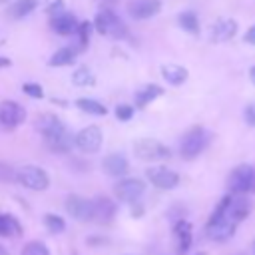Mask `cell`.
<instances>
[{"mask_svg":"<svg viewBox=\"0 0 255 255\" xmlns=\"http://www.w3.org/2000/svg\"><path fill=\"white\" fill-rule=\"evenodd\" d=\"M227 187L231 195H245L255 193V165L241 163L237 165L227 179Z\"/></svg>","mask_w":255,"mask_h":255,"instance_id":"7a4b0ae2","label":"cell"},{"mask_svg":"<svg viewBox=\"0 0 255 255\" xmlns=\"http://www.w3.org/2000/svg\"><path fill=\"white\" fill-rule=\"evenodd\" d=\"M10 58H4V56H0V68H10Z\"/></svg>","mask_w":255,"mask_h":255,"instance_id":"74e56055","label":"cell"},{"mask_svg":"<svg viewBox=\"0 0 255 255\" xmlns=\"http://www.w3.org/2000/svg\"><path fill=\"white\" fill-rule=\"evenodd\" d=\"M92 207H94V221L98 223H110L118 211L116 201L106 195H98L96 199H92Z\"/></svg>","mask_w":255,"mask_h":255,"instance_id":"4fadbf2b","label":"cell"},{"mask_svg":"<svg viewBox=\"0 0 255 255\" xmlns=\"http://www.w3.org/2000/svg\"><path fill=\"white\" fill-rule=\"evenodd\" d=\"M253 253H255V241H253Z\"/></svg>","mask_w":255,"mask_h":255,"instance_id":"b9f144b4","label":"cell"},{"mask_svg":"<svg viewBox=\"0 0 255 255\" xmlns=\"http://www.w3.org/2000/svg\"><path fill=\"white\" fill-rule=\"evenodd\" d=\"M66 211L76 221H82V223L94 221L92 199H86V197H80V195H68L66 197Z\"/></svg>","mask_w":255,"mask_h":255,"instance_id":"30bf717a","label":"cell"},{"mask_svg":"<svg viewBox=\"0 0 255 255\" xmlns=\"http://www.w3.org/2000/svg\"><path fill=\"white\" fill-rule=\"evenodd\" d=\"M249 211H251V205H249V201L243 195H231V201H229L225 217L237 225V223H241L249 215Z\"/></svg>","mask_w":255,"mask_h":255,"instance_id":"d6986e66","label":"cell"},{"mask_svg":"<svg viewBox=\"0 0 255 255\" xmlns=\"http://www.w3.org/2000/svg\"><path fill=\"white\" fill-rule=\"evenodd\" d=\"M44 225L50 233H62L66 229V221L56 213H46L44 215Z\"/></svg>","mask_w":255,"mask_h":255,"instance_id":"f546056e","label":"cell"},{"mask_svg":"<svg viewBox=\"0 0 255 255\" xmlns=\"http://www.w3.org/2000/svg\"><path fill=\"white\" fill-rule=\"evenodd\" d=\"M143 191H145V183L137 177H124L114 187L116 197L124 203H137L139 197L143 195Z\"/></svg>","mask_w":255,"mask_h":255,"instance_id":"52a82bcc","label":"cell"},{"mask_svg":"<svg viewBox=\"0 0 255 255\" xmlns=\"http://www.w3.org/2000/svg\"><path fill=\"white\" fill-rule=\"evenodd\" d=\"M147 181L157 189H173L179 185V173L165 167V165H153L145 169Z\"/></svg>","mask_w":255,"mask_h":255,"instance_id":"ba28073f","label":"cell"},{"mask_svg":"<svg viewBox=\"0 0 255 255\" xmlns=\"http://www.w3.org/2000/svg\"><path fill=\"white\" fill-rule=\"evenodd\" d=\"M0 255H10V253H8V251H6V249L0 245Z\"/></svg>","mask_w":255,"mask_h":255,"instance_id":"ab89813d","label":"cell"},{"mask_svg":"<svg viewBox=\"0 0 255 255\" xmlns=\"http://www.w3.org/2000/svg\"><path fill=\"white\" fill-rule=\"evenodd\" d=\"M237 30H239L237 20H233V18H219L211 26V42H227V40L235 38Z\"/></svg>","mask_w":255,"mask_h":255,"instance_id":"9a60e30c","label":"cell"},{"mask_svg":"<svg viewBox=\"0 0 255 255\" xmlns=\"http://www.w3.org/2000/svg\"><path fill=\"white\" fill-rule=\"evenodd\" d=\"M22 92H24L26 96L34 98V100H38V98L44 96V90H42L40 84H24V86H22Z\"/></svg>","mask_w":255,"mask_h":255,"instance_id":"d6a6232c","label":"cell"},{"mask_svg":"<svg viewBox=\"0 0 255 255\" xmlns=\"http://www.w3.org/2000/svg\"><path fill=\"white\" fill-rule=\"evenodd\" d=\"M116 118L120 120V122H128V120H131L133 118V114H135V108L133 106H129V104H120V106H116Z\"/></svg>","mask_w":255,"mask_h":255,"instance_id":"1f68e13d","label":"cell"},{"mask_svg":"<svg viewBox=\"0 0 255 255\" xmlns=\"http://www.w3.org/2000/svg\"><path fill=\"white\" fill-rule=\"evenodd\" d=\"M78 24L80 22L76 20V16L72 12H64L62 10V12L54 14V16H50V26L60 36H72V34H76Z\"/></svg>","mask_w":255,"mask_h":255,"instance_id":"5bb4252c","label":"cell"},{"mask_svg":"<svg viewBox=\"0 0 255 255\" xmlns=\"http://www.w3.org/2000/svg\"><path fill=\"white\" fill-rule=\"evenodd\" d=\"M58 12H62V2L58 0V2H52L50 6H48V14L50 16H54V14H58Z\"/></svg>","mask_w":255,"mask_h":255,"instance_id":"d590c367","label":"cell"},{"mask_svg":"<svg viewBox=\"0 0 255 255\" xmlns=\"http://www.w3.org/2000/svg\"><path fill=\"white\" fill-rule=\"evenodd\" d=\"M161 94H163V88L157 86V84H147V86H143V88L137 90L135 96H133V100H135V108H145L149 102H153V100L159 98Z\"/></svg>","mask_w":255,"mask_h":255,"instance_id":"603a6c76","label":"cell"},{"mask_svg":"<svg viewBox=\"0 0 255 255\" xmlns=\"http://www.w3.org/2000/svg\"><path fill=\"white\" fill-rule=\"evenodd\" d=\"M72 82H74V86L88 88V86H94V84H96V76H94V72H92L90 68L82 66V68H78V70L72 74Z\"/></svg>","mask_w":255,"mask_h":255,"instance_id":"83f0119b","label":"cell"},{"mask_svg":"<svg viewBox=\"0 0 255 255\" xmlns=\"http://www.w3.org/2000/svg\"><path fill=\"white\" fill-rule=\"evenodd\" d=\"M159 10H161V2H159V0H129V2L126 4V12H128L133 20H147V18H153Z\"/></svg>","mask_w":255,"mask_h":255,"instance_id":"8fae6325","label":"cell"},{"mask_svg":"<svg viewBox=\"0 0 255 255\" xmlns=\"http://www.w3.org/2000/svg\"><path fill=\"white\" fill-rule=\"evenodd\" d=\"M22 225L20 221L10 213H0V237H20Z\"/></svg>","mask_w":255,"mask_h":255,"instance_id":"cb8c5ba5","label":"cell"},{"mask_svg":"<svg viewBox=\"0 0 255 255\" xmlns=\"http://www.w3.org/2000/svg\"><path fill=\"white\" fill-rule=\"evenodd\" d=\"M161 78L169 86H183L189 78V72H187V68H183L179 64H165V66H161Z\"/></svg>","mask_w":255,"mask_h":255,"instance_id":"44dd1931","label":"cell"},{"mask_svg":"<svg viewBox=\"0 0 255 255\" xmlns=\"http://www.w3.org/2000/svg\"><path fill=\"white\" fill-rule=\"evenodd\" d=\"M76 108L86 112V114H92V116H106L108 114V108L98 102V100H92V98H80L76 100Z\"/></svg>","mask_w":255,"mask_h":255,"instance_id":"484cf974","label":"cell"},{"mask_svg":"<svg viewBox=\"0 0 255 255\" xmlns=\"http://www.w3.org/2000/svg\"><path fill=\"white\" fill-rule=\"evenodd\" d=\"M16 181L32 191H44L50 185V175L38 165H22L16 169Z\"/></svg>","mask_w":255,"mask_h":255,"instance_id":"5b68a950","label":"cell"},{"mask_svg":"<svg viewBox=\"0 0 255 255\" xmlns=\"http://www.w3.org/2000/svg\"><path fill=\"white\" fill-rule=\"evenodd\" d=\"M96 32H100L102 36H108V38H114V40H120V38H126L128 36V28L126 24L120 20V16L114 12V10H100L94 18V24Z\"/></svg>","mask_w":255,"mask_h":255,"instance_id":"6da1fadb","label":"cell"},{"mask_svg":"<svg viewBox=\"0 0 255 255\" xmlns=\"http://www.w3.org/2000/svg\"><path fill=\"white\" fill-rule=\"evenodd\" d=\"M177 24H179L185 32H189L191 36H197V34H199V20H197L195 12H191V10L181 12V14L177 16Z\"/></svg>","mask_w":255,"mask_h":255,"instance_id":"4316f807","label":"cell"},{"mask_svg":"<svg viewBox=\"0 0 255 255\" xmlns=\"http://www.w3.org/2000/svg\"><path fill=\"white\" fill-rule=\"evenodd\" d=\"M102 169L112 177H122L129 169V161L122 153H110L102 159Z\"/></svg>","mask_w":255,"mask_h":255,"instance_id":"e0dca14e","label":"cell"},{"mask_svg":"<svg viewBox=\"0 0 255 255\" xmlns=\"http://www.w3.org/2000/svg\"><path fill=\"white\" fill-rule=\"evenodd\" d=\"M243 120H245L249 126L255 128V102L249 104V106H245V110H243Z\"/></svg>","mask_w":255,"mask_h":255,"instance_id":"836d02e7","label":"cell"},{"mask_svg":"<svg viewBox=\"0 0 255 255\" xmlns=\"http://www.w3.org/2000/svg\"><path fill=\"white\" fill-rule=\"evenodd\" d=\"M78 54H80V48H78V46H62V48H58V50L50 56L48 64H50L52 68L70 66V64H74V62H76Z\"/></svg>","mask_w":255,"mask_h":255,"instance_id":"ffe728a7","label":"cell"},{"mask_svg":"<svg viewBox=\"0 0 255 255\" xmlns=\"http://www.w3.org/2000/svg\"><path fill=\"white\" fill-rule=\"evenodd\" d=\"M26 120V110L14 100L0 102V126L4 129H16Z\"/></svg>","mask_w":255,"mask_h":255,"instance_id":"9c48e42d","label":"cell"},{"mask_svg":"<svg viewBox=\"0 0 255 255\" xmlns=\"http://www.w3.org/2000/svg\"><path fill=\"white\" fill-rule=\"evenodd\" d=\"M34 128L44 135V139H48V137H52V135H56V133L66 129L64 122L56 114H40L34 120Z\"/></svg>","mask_w":255,"mask_h":255,"instance_id":"7c38bea8","label":"cell"},{"mask_svg":"<svg viewBox=\"0 0 255 255\" xmlns=\"http://www.w3.org/2000/svg\"><path fill=\"white\" fill-rule=\"evenodd\" d=\"M235 229H237V225H235L233 221H229L227 217L221 219V221H215V223H211V225H205L207 237H209L211 241H217V243H223V241L231 239V237L235 235Z\"/></svg>","mask_w":255,"mask_h":255,"instance_id":"2e32d148","label":"cell"},{"mask_svg":"<svg viewBox=\"0 0 255 255\" xmlns=\"http://www.w3.org/2000/svg\"><path fill=\"white\" fill-rule=\"evenodd\" d=\"M133 153L141 161H161L171 157V149L155 137H139L133 141Z\"/></svg>","mask_w":255,"mask_h":255,"instance_id":"3957f363","label":"cell"},{"mask_svg":"<svg viewBox=\"0 0 255 255\" xmlns=\"http://www.w3.org/2000/svg\"><path fill=\"white\" fill-rule=\"evenodd\" d=\"M249 80H251V84L255 86V66L249 68Z\"/></svg>","mask_w":255,"mask_h":255,"instance_id":"f35d334b","label":"cell"},{"mask_svg":"<svg viewBox=\"0 0 255 255\" xmlns=\"http://www.w3.org/2000/svg\"><path fill=\"white\" fill-rule=\"evenodd\" d=\"M92 30H94V26L90 24V22H80L78 24V30H76V36H78V48H80V52L90 44V36H92Z\"/></svg>","mask_w":255,"mask_h":255,"instance_id":"f1b7e54d","label":"cell"},{"mask_svg":"<svg viewBox=\"0 0 255 255\" xmlns=\"http://www.w3.org/2000/svg\"><path fill=\"white\" fill-rule=\"evenodd\" d=\"M44 141H46L48 149L54 151V153H68L74 147V135L68 129H64V131H60V133H56V135H52Z\"/></svg>","mask_w":255,"mask_h":255,"instance_id":"7402d4cb","label":"cell"},{"mask_svg":"<svg viewBox=\"0 0 255 255\" xmlns=\"http://www.w3.org/2000/svg\"><path fill=\"white\" fill-rule=\"evenodd\" d=\"M141 213H143V207H141V205H135V203H133L131 215H133V217H141Z\"/></svg>","mask_w":255,"mask_h":255,"instance_id":"8d00e7d4","label":"cell"},{"mask_svg":"<svg viewBox=\"0 0 255 255\" xmlns=\"http://www.w3.org/2000/svg\"><path fill=\"white\" fill-rule=\"evenodd\" d=\"M207 141H209V133L205 131V128L195 126V128L187 129L185 135H183L181 141H179V153H181V157H183V159H193V157H197V155L205 149Z\"/></svg>","mask_w":255,"mask_h":255,"instance_id":"277c9868","label":"cell"},{"mask_svg":"<svg viewBox=\"0 0 255 255\" xmlns=\"http://www.w3.org/2000/svg\"><path fill=\"white\" fill-rule=\"evenodd\" d=\"M193 255H207L205 251H197V253H193Z\"/></svg>","mask_w":255,"mask_h":255,"instance_id":"60d3db41","label":"cell"},{"mask_svg":"<svg viewBox=\"0 0 255 255\" xmlns=\"http://www.w3.org/2000/svg\"><path fill=\"white\" fill-rule=\"evenodd\" d=\"M36 6H38V0H14L12 6L8 8V14H10V18L20 20V18L28 16L30 12H34Z\"/></svg>","mask_w":255,"mask_h":255,"instance_id":"d4e9b609","label":"cell"},{"mask_svg":"<svg viewBox=\"0 0 255 255\" xmlns=\"http://www.w3.org/2000/svg\"><path fill=\"white\" fill-rule=\"evenodd\" d=\"M102 141H104V135H102V129H100L98 126L82 128V129L74 135V145H76L82 153H98L100 147H102Z\"/></svg>","mask_w":255,"mask_h":255,"instance_id":"8992f818","label":"cell"},{"mask_svg":"<svg viewBox=\"0 0 255 255\" xmlns=\"http://www.w3.org/2000/svg\"><path fill=\"white\" fill-rule=\"evenodd\" d=\"M191 223L187 221V219H177L175 223H173V235H175V239H177V251L183 255V253H187L189 251V247H191V241H193V233H191Z\"/></svg>","mask_w":255,"mask_h":255,"instance_id":"ac0fdd59","label":"cell"},{"mask_svg":"<svg viewBox=\"0 0 255 255\" xmlns=\"http://www.w3.org/2000/svg\"><path fill=\"white\" fill-rule=\"evenodd\" d=\"M20 255H50V249L46 247V243L34 239V241H28V243L22 247Z\"/></svg>","mask_w":255,"mask_h":255,"instance_id":"4dcf8cb0","label":"cell"},{"mask_svg":"<svg viewBox=\"0 0 255 255\" xmlns=\"http://www.w3.org/2000/svg\"><path fill=\"white\" fill-rule=\"evenodd\" d=\"M243 40L247 42V44H255V24L245 32V36H243Z\"/></svg>","mask_w":255,"mask_h":255,"instance_id":"e575fe53","label":"cell"}]
</instances>
